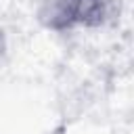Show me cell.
<instances>
[{
  "label": "cell",
  "instance_id": "obj_1",
  "mask_svg": "<svg viewBox=\"0 0 134 134\" xmlns=\"http://www.w3.org/2000/svg\"><path fill=\"white\" fill-rule=\"evenodd\" d=\"M36 21L52 34L77 29V0H38Z\"/></svg>",
  "mask_w": 134,
  "mask_h": 134
},
{
  "label": "cell",
  "instance_id": "obj_2",
  "mask_svg": "<svg viewBox=\"0 0 134 134\" xmlns=\"http://www.w3.org/2000/svg\"><path fill=\"white\" fill-rule=\"evenodd\" d=\"M115 19V0H77V27L100 29Z\"/></svg>",
  "mask_w": 134,
  "mask_h": 134
},
{
  "label": "cell",
  "instance_id": "obj_3",
  "mask_svg": "<svg viewBox=\"0 0 134 134\" xmlns=\"http://www.w3.org/2000/svg\"><path fill=\"white\" fill-rule=\"evenodd\" d=\"M4 54H6V34H4V29L0 27V63H2Z\"/></svg>",
  "mask_w": 134,
  "mask_h": 134
}]
</instances>
